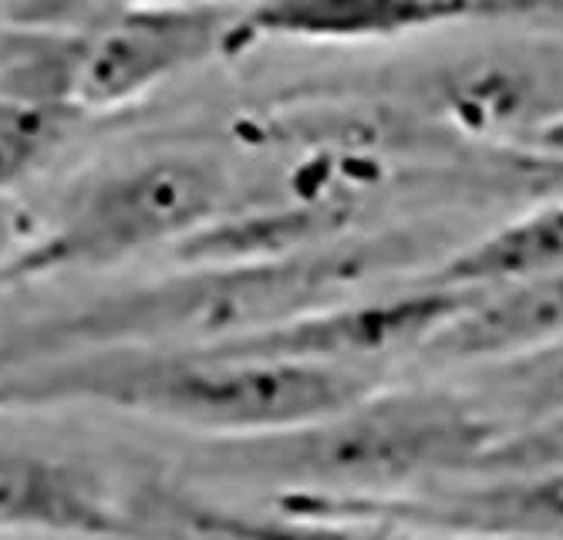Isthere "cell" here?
<instances>
[{
	"label": "cell",
	"instance_id": "obj_1",
	"mask_svg": "<svg viewBox=\"0 0 563 540\" xmlns=\"http://www.w3.org/2000/svg\"><path fill=\"white\" fill-rule=\"evenodd\" d=\"M378 388L372 368L223 345H91L0 368V412L91 406L196 439L287 429Z\"/></svg>",
	"mask_w": 563,
	"mask_h": 540
},
{
	"label": "cell",
	"instance_id": "obj_2",
	"mask_svg": "<svg viewBox=\"0 0 563 540\" xmlns=\"http://www.w3.org/2000/svg\"><path fill=\"white\" fill-rule=\"evenodd\" d=\"M499 432L476 399L378 385L351 406L287 429L196 439L192 466L217 480L267 486L274 497H385L473 470Z\"/></svg>",
	"mask_w": 563,
	"mask_h": 540
},
{
	"label": "cell",
	"instance_id": "obj_3",
	"mask_svg": "<svg viewBox=\"0 0 563 540\" xmlns=\"http://www.w3.org/2000/svg\"><path fill=\"white\" fill-rule=\"evenodd\" d=\"M233 207V179L217 156L166 150L115 163L75 186L27 230L0 284L98 274L176 251Z\"/></svg>",
	"mask_w": 563,
	"mask_h": 540
},
{
	"label": "cell",
	"instance_id": "obj_4",
	"mask_svg": "<svg viewBox=\"0 0 563 540\" xmlns=\"http://www.w3.org/2000/svg\"><path fill=\"white\" fill-rule=\"evenodd\" d=\"M27 18L68 31V106L98 115L129 109L220 58L246 52L250 37L236 8L179 0H0Z\"/></svg>",
	"mask_w": 563,
	"mask_h": 540
},
{
	"label": "cell",
	"instance_id": "obj_5",
	"mask_svg": "<svg viewBox=\"0 0 563 540\" xmlns=\"http://www.w3.org/2000/svg\"><path fill=\"white\" fill-rule=\"evenodd\" d=\"M473 298L470 287H445L416 280L401 290L382 294H341V298L300 311L287 321L246 331L210 345L261 352L284 359H311L372 368V362H385L405 352H422L432 334Z\"/></svg>",
	"mask_w": 563,
	"mask_h": 540
},
{
	"label": "cell",
	"instance_id": "obj_6",
	"mask_svg": "<svg viewBox=\"0 0 563 540\" xmlns=\"http://www.w3.org/2000/svg\"><path fill=\"white\" fill-rule=\"evenodd\" d=\"M556 0H264L243 14L250 44H365L429 27L553 14Z\"/></svg>",
	"mask_w": 563,
	"mask_h": 540
},
{
	"label": "cell",
	"instance_id": "obj_7",
	"mask_svg": "<svg viewBox=\"0 0 563 540\" xmlns=\"http://www.w3.org/2000/svg\"><path fill=\"white\" fill-rule=\"evenodd\" d=\"M344 514L429 520L459 533H514V537H563V460L523 470H496L466 489H445L426 500L401 497H347Z\"/></svg>",
	"mask_w": 563,
	"mask_h": 540
},
{
	"label": "cell",
	"instance_id": "obj_8",
	"mask_svg": "<svg viewBox=\"0 0 563 540\" xmlns=\"http://www.w3.org/2000/svg\"><path fill=\"white\" fill-rule=\"evenodd\" d=\"M0 530L129 533L122 494L88 463L0 436Z\"/></svg>",
	"mask_w": 563,
	"mask_h": 540
},
{
	"label": "cell",
	"instance_id": "obj_9",
	"mask_svg": "<svg viewBox=\"0 0 563 540\" xmlns=\"http://www.w3.org/2000/svg\"><path fill=\"white\" fill-rule=\"evenodd\" d=\"M563 338V271L476 287L422 349L439 362H499Z\"/></svg>",
	"mask_w": 563,
	"mask_h": 540
},
{
	"label": "cell",
	"instance_id": "obj_10",
	"mask_svg": "<svg viewBox=\"0 0 563 540\" xmlns=\"http://www.w3.org/2000/svg\"><path fill=\"white\" fill-rule=\"evenodd\" d=\"M550 271H563V200L543 203L489 230L470 247L455 251L439 267L422 274V280L476 290Z\"/></svg>",
	"mask_w": 563,
	"mask_h": 540
},
{
	"label": "cell",
	"instance_id": "obj_11",
	"mask_svg": "<svg viewBox=\"0 0 563 540\" xmlns=\"http://www.w3.org/2000/svg\"><path fill=\"white\" fill-rule=\"evenodd\" d=\"M483 378L476 403L503 432L563 416V338L514 359L486 362Z\"/></svg>",
	"mask_w": 563,
	"mask_h": 540
},
{
	"label": "cell",
	"instance_id": "obj_12",
	"mask_svg": "<svg viewBox=\"0 0 563 540\" xmlns=\"http://www.w3.org/2000/svg\"><path fill=\"white\" fill-rule=\"evenodd\" d=\"M563 460V416L530 422L520 429H506L496 436V443L483 453L473 473H496V470H523L537 463Z\"/></svg>",
	"mask_w": 563,
	"mask_h": 540
},
{
	"label": "cell",
	"instance_id": "obj_13",
	"mask_svg": "<svg viewBox=\"0 0 563 540\" xmlns=\"http://www.w3.org/2000/svg\"><path fill=\"white\" fill-rule=\"evenodd\" d=\"M31 223H24L21 210L14 207L11 196H0V277H4L8 264L21 251V243L27 236Z\"/></svg>",
	"mask_w": 563,
	"mask_h": 540
},
{
	"label": "cell",
	"instance_id": "obj_14",
	"mask_svg": "<svg viewBox=\"0 0 563 540\" xmlns=\"http://www.w3.org/2000/svg\"><path fill=\"white\" fill-rule=\"evenodd\" d=\"M523 139H527L530 150H537V153H543V156L563 159V109L553 112V115H547V119H540V122H533V125L523 132Z\"/></svg>",
	"mask_w": 563,
	"mask_h": 540
},
{
	"label": "cell",
	"instance_id": "obj_15",
	"mask_svg": "<svg viewBox=\"0 0 563 540\" xmlns=\"http://www.w3.org/2000/svg\"><path fill=\"white\" fill-rule=\"evenodd\" d=\"M179 4H207V8H236V11H250L264 4V0H179Z\"/></svg>",
	"mask_w": 563,
	"mask_h": 540
}]
</instances>
